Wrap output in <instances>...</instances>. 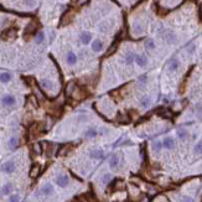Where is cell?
I'll return each instance as SVG.
<instances>
[{"label":"cell","instance_id":"obj_1","mask_svg":"<svg viewBox=\"0 0 202 202\" xmlns=\"http://www.w3.org/2000/svg\"><path fill=\"white\" fill-rule=\"evenodd\" d=\"M16 35H18V30H16V29H13V27L6 29V30L3 31V34H1V40L13 41V40L16 39Z\"/></svg>","mask_w":202,"mask_h":202},{"label":"cell","instance_id":"obj_2","mask_svg":"<svg viewBox=\"0 0 202 202\" xmlns=\"http://www.w3.org/2000/svg\"><path fill=\"white\" fill-rule=\"evenodd\" d=\"M29 131H30V135L32 138L39 137V135L44 131V123H34V124L30 127Z\"/></svg>","mask_w":202,"mask_h":202},{"label":"cell","instance_id":"obj_3","mask_svg":"<svg viewBox=\"0 0 202 202\" xmlns=\"http://www.w3.org/2000/svg\"><path fill=\"white\" fill-rule=\"evenodd\" d=\"M15 169H16V166H15L14 161H6L1 165V171L5 172V174H13L15 171Z\"/></svg>","mask_w":202,"mask_h":202},{"label":"cell","instance_id":"obj_4","mask_svg":"<svg viewBox=\"0 0 202 202\" xmlns=\"http://www.w3.org/2000/svg\"><path fill=\"white\" fill-rule=\"evenodd\" d=\"M15 97L14 96H11V94H5V96L3 97V99H1V103L4 105H7V107H10V105H14L15 104Z\"/></svg>","mask_w":202,"mask_h":202},{"label":"cell","instance_id":"obj_5","mask_svg":"<svg viewBox=\"0 0 202 202\" xmlns=\"http://www.w3.org/2000/svg\"><path fill=\"white\" fill-rule=\"evenodd\" d=\"M56 184L58 185L60 187H66L68 185V177L66 175H60L56 179Z\"/></svg>","mask_w":202,"mask_h":202},{"label":"cell","instance_id":"obj_6","mask_svg":"<svg viewBox=\"0 0 202 202\" xmlns=\"http://www.w3.org/2000/svg\"><path fill=\"white\" fill-rule=\"evenodd\" d=\"M36 30H37V24H36L35 21L30 22V24L27 25V27L25 29V36H26V35L34 34V32H36Z\"/></svg>","mask_w":202,"mask_h":202},{"label":"cell","instance_id":"obj_7","mask_svg":"<svg viewBox=\"0 0 202 202\" xmlns=\"http://www.w3.org/2000/svg\"><path fill=\"white\" fill-rule=\"evenodd\" d=\"M134 61L138 63V66H140V67H144V66H146V63H148V58L143 55H135Z\"/></svg>","mask_w":202,"mask_h":202},{"label":"cell","instance_id":"obj_8","mask_svg":"<svg viewBox=\"0 0 202 202\" xmlns=\"http://www.w3.org/2000/svg\"><path fill=\"white\" fill-rule=\"evenodd\" d=\"M40 172H41V166H40V165L39 164L32 165V167H31V170H30V176L32 177V179L37 177L40 175Z\"/></svg>","mask_w":202,"mask_h":202},{"label":"cell","instance_id":"obj_9","mask_svg":"<svg viewBox=\"0 0 202 202\" xmlns=\"http://www.w3.org/2000/svg\"><path fill=\"white\" fill-rule=\"evenodd\" d=\"M90 40H92V35H90V32H82L81 34V42L83 45H88L90 42Z\"/></svg>","mask_w":202,"mask_h":202},{"label":"cell","instance_id":"obj_10","mask_svg":"<svg viewBox=\"0 0 202 202\" xmlns=\"http://www.w3.org/2000/svg\"><path fill=\"white\" fill-rule=\"evenodd\" d=\"M41 192H42V195H45V196L52 195V193H53V187H52V185H50V184L44 185L42 188H41Z\"/></svg>","mask_w":202,"mask_h":202},{"label":"cell","instance_id":"obj_11","mask_svg":"<svg viewBox=\"0 0 202 202\" xmlns=\"http://www.w3.org/2000/svg\"><path fill=\"white\" fill-rule=\"evenodd\" d=\"M92 50L94 52H99L103 50V42L101 40H94L92 42Z\"/></svg>","mask_w":202,"mask_h":202},{"label":"cell","instance_id":"obj_12","mask_svg":"<svg viewBox=\"0 0 202 202\" xmlns=\"http://www.w3.org/2000/svg\"><path fill=\"white\" fill-rule=\"evenodd\" d=\"M163 146L166 148V149H172L175 146V140L172 138H165L163 141Z\"/></svg>","mask_w":202,"mask_h":202},{"label":"cell","instance_id":"obj_13","mask_svg":"<svg viewBox=\"0 0 202 202\" xmlns=\"http://www.w3.org/2000/svg\"><path fill=\"white\" fill-rule=\"evenodd\" d=\"M72 13L69 11V13H67V14H65L63 16H62V20H61V26H63V25H67V24H69L71 22V20H72Z\"/></svg>","mask_w":202,"mask_h":202},{"label":"cell","instance_id":"obj_14","mask_svg":"<svg viewBox=\"0 0 202 202\" xmlns=\"http://www.w3.org/2000/svg\"><path fill=\"white\" fill-rule=\"evenodd\" d=\"M66 60H67V63H68V65H76V62H77V56H76V53L68 52V53H67V57H66Z\"/></svg>","mask_w":202,"mask_h":202},{"label":"cell","instance_id":"obj_15","mask_svg":"<svg viewBox=\"0 0 202 202\" xmlns=\"http://www.w3.org/2000/svg\"><path fill=\"white\" fill-rule=\"evenodd\" d=\"M117 122L122 123V124H128L130 122V118L127 114H118L117 115Z\"/></svg>","mask_w":202,"mask_h":202},{"label":"cell","instance_id":"obj_16","mask_svg":"<svg viewBox=\"0 0 202 202\" xmlns=\"http://www.w3.org/2000/svg\"><path fill=\"white\" fill-rule=\"evenodd\" d=\"M27 103L29 104H31L34 108H37L39 107V102H37V97L34 96V94H31V96L27 97Z\"/></svg>","mask_w":202,"mask_h":202},{"label":"cell","instance_id":"obj_17","mask_svg":"<svg viewBox=\"0 0 202 202\" xmlns=\"http://www.w3.org/2000/svg\"><path fill=\"white\" fill-rule=\"evenodd\" d=\"M11 81V75L9 72H3L0 73V82H3V83H7V82Z\"/></svg>","mask_w":202,"mask_h":202},{"label":"cell","instance_id":"obj_18","mask_svg":"<svg viewBox=\"0 0 202 202\" xmlns=\"http://www.w3.org/2000/svg\"><path fill=\"white\" fill-rule=\"evenodd\" d=\"M71 148H72V145H69V144H68V145H63V146L58 150L57 155H58V156H65L69 150H71Z\"/></svg>","mask_w":202,"mask_h":202},{"label":"cell","instance_id":"obj_19","mask_svg":"<svg viewBox=\"0 0 202 202\" xmlns=\"http://www.w3.org/2000/svg\"><path fill=\"white\" fill-rule=\"evenodd\" d=\"M179 61L177 60H171V62H170V65H169V71H171V72H174V71H176L177 68H179Z\"/></svg>","mask_w":202,"mask_h":202},{"label":"cell","instance_id":"obj_20","mask_svg":"<svg viewBox=\"0 0 202 202\" xmlns=\"http://www.w3.org/2000/svg\"><path fill=\"white\" fill-rule=\"evenodd\" d=\"M117 48H118V42H113L112 45H110V47L108 48V51H107L105 53V56H110V55H113V53L117 51Z\"/></svg>","mask_w":202,"mask_h":202},{"label":"cell","instance_id":"obj_21","mask_svg":"<svg viewBox=\"0 0 202 202\" xmlns=\"http://www.w3.org/2000/svg\"><path fill=\"white\" fill-rule=\"evenodd\" d=\"M109 165H110V167L112 169H115L119 165V159H118V156L117 155H114L110 158V161H109Z\"/></svg>","mask_w":202,"mask_h":202},{"label":"cell","instance_id":"obj_22","mask_svg":"<svg viewBox=\"0 0 202 202\" xmlns=\"http://www.w3.org/2000/svg\"><path fill=\"white\" fill-rule=\"evenodd\" d=\"M41 87H42L44 89H51L52 82L50 80H42L41 81Z\"/></svg>","mask_w":202,"mask_h":202},{"label":"cell","instance_id":"obj_23","mask_svg":"<svg viewBox=\"0 0 202 202\" xmlns=\"http://www.w3.org/2000/svg\"><path fill=\"white\" fill-rule=\"evenodd\" d=\"M103 155H104V152H103L102 150H94L90 152V156H92L93 159H102Z\"/></svg>","mask_w":202,"mask_h":202},{"label":"cell","instance_id":"obj_24","mask_svg":"<svg viewBox=\"0 0 202 202\" xmlns=\"http://www.w3.org/2000/svg\"><path fill=\"white\" fill-rule=\"evenodd\" d=\"M75 88H76L75 83H73V82H69L68 86L66 87V94H67V96H71V94L73 93V90H75Z\"/></svg>","mask_w":202,"mask_h":202},{"label":"cell","instance_id":"obj_25","mask_svg":"<svg viewBox=\"0 0 202 202\" xmlns=\"http://www.w3.org/2000/svg\"><path fill=\"white\" fill-rule=\"evenodd\" d=\"M134 60H135V55H134V53H131V52H129L125 56V63L127 65H131L134 62Z\"/></svg>","mask_w":202,"mask_h":202},{"label":"cell","instance_id":"obj_26","mask_svg":"<svg viewBox=\"0 0 202 202\" xmlns=\"http://www.w3.org/2000/svg\"><path fill=\"white\" fill-rule=\"evenodd\" d=\"M32 149H34V151L36 152V155L42 154V145H41L40 143H36V144H34V146H32Z\"/></svg>","mask_w":202,"mask_h":202},{"label":"cell","instance_id":"obj_27","mask_svg":"<svg viewBox=\"0 0 202 202\" xmlns=\"http://www.w3.org/2000/svg\"><path fill=\"white\" fill-rule=\"evenodd\" d=\"M45 40V35H44V32H37L35 36V41H36V44H41L42 41Z\"/></svg>","mask_w":202,"mask_h":202},{"label":"cell","instance_id":"obj_28","mask_svg":"<svg viewBox=\"0 0 202 202\" xmlns=\"http://www.w3.org/2000/svg\"><path fill=\"white\" fill-rule=\"evenodd\" d=\"M177 135H179L180 139L185 140V139L187 138V131L185 130V129H179V130H177Z\"/></svg>","mask_w":202,"mask_h":202},{"label":"cell","instance_id":"obj_29","mask_svg":"<svg viewBox=\"0 0 202 202\" xmlns=\"http://www.w3.org/2000/svg\"><path fill=\"white\" fill-rule=\"evenodd\" d=\"M18 144H19V140H18V138H11L10 139V141H9V145H10V148L11 149H15L16 146H18Z\"/></svg>","mask_w":202,"mask_h":202},{"label":"cell","instance_id":"obj_30","mask_svg":"<svg viewBox=\"0 0 202 202\" xmlns=\"http://www.w3.org/2000/svg\"><path fill=\"white\" fill-rule=\"evenodd\" d=\"M10 191H11V185L10 184H6L5 186L3 187V190H1V193H3V195H9Z\"/></svg>","mask_w":202,"mask_h":202},{"label":"cell","instance_id":"obj_31","mask_svg":"<svg viewBox=\"0 0 202 202\" xmlns=\"http://www.w3.org/2000/svg\"><path fill=\"white\" fill-rule=\"evenodd\" d=\"M97 134H98V131L96 129H89L88 131H86V137L87 138H93V137H96Z\"/></svg>","mask_w":202,"mask_h":202},{"label":"cell","instance_id":"obj_32","mask_svg":"<svg viewBox=\"0 0 202 202\" xmlns=\"http://www.w3.org/2000/svg\"><path fill=\"white\" fill-rule=\"evenodd\" d=\"M145 47L148 48V50H154V48H155L154 41H152V40H148L146 42H145Z\"/></svg>","mask_w":202,"mask_h":202},{"label":"cell","instance_id":"obj_33","mask_svg":"<svg viewBox=\"0 0 202 202\" xmlns=\"http://www.w3.org/2000/svg\"><path fill=\"white\" fill-rule=\"evenodd\" d=\"M195 152H196V154L202 155V141H200V143L196 144V146H195Z\"/></svg>","mask_w":202,"mask_h":202},{"label":"cell","instance_id":"obj_34","mask_svg":"<svg viewBox=\"0 0 202 202\" xmlns=\"http://www.w3.org/2000/svg\"><path fill=\"white\" fill-rule=\"evenodd\" d=\"M110 179H112V176H110L109 174H105L104 176H103V177H102V182H103V184H105V185H107V184H108V182H109V181H110Z\"/></svg>","mask_w":202,"mask_h":202},{"label":"cell","instance_id":"obj_35","mask_svg":"<svg viewBox=\"0 0 202 202\" xmlns=\"http://www.w3.org/2000/svg\"><path fill=\"white\" fill-rule=\"evenodd\" d=\"M166 40H167V42H170V44H172V42H175V40H176V37L172 34H169L167 36H166Z\"/></svg>","mask_w":202,"mask_h":202},{"label":"cell","instance_id":"obj_36","mask_svg":"<svg viewBox=\"0 0 202 202\" xmlns=\"http://www.w3.org/2000/svg\"><path fill=\"white\" fill-rule=\"evenodd\" d=\"M25 3H26V5H27V6L32 7V6H35V4H36V0H25Z\"/></svg>","mask_w":202,"mask_h":202},{"label":"cell","instance_id":"obj_37","mask_svg":"<svg viewBox=\"0 0 202 202\" xmlns=\"http://www.w3.org/2000/svg\"><path fill=\"white\" fill-rule=\"evenodd\" d=\"M149 103H150V99H149V98H144V99L141 101V105L143 107H148V105H149Z\"/></svg>","mask_w":202,"mask_h":202},{"label":"cell","instance_id":"obj_38","mask_svg":"<svg viewBox=\"0 0 202 202\" xmlns=\"http://www.w3.org/2000/svg\"><path fill=\"white\" fill-rule=\"evenodd\" d=\"M181 202H193V200L188 196H184L182 199H181Z\"/></svg>","mask_w":202,"mask_h":202},{"label":"cell","instance_id":"obj_39","mask_svg":"<svg viewBox=\"0 0 202 202\" xmlns=\"http://www.w3.org/2000/svg\"><path fill=\"white\" fill-rule=\"evenodd\" d=\"M86 3H88V0H77V6H82V5H84Z\"/></svg>","mask_w":202,"mask_h":202},{"label":"cell","instance_id":"obj_40","mask_svg":"<svg viewBox=\"0 0 202 202\" xmlns=\"http://www.w3.org/2000/svg\"><path fill=\"white\" fill-rule=\"evenodd\" d=\"M10 202H19V196L18 195H14L10 197Z\"/></svg>","mask_w":202,"mask_h":202},{"label":"cell","instance_id":"obj_41","mask_svg":"<svg viewBox=\"0 0 202 202\" xmlns=\"http://www.w3.org/2000/svg\"><path fill=\"white\" fill-rule=\"evenodd\" d=\"M161 145H163L161 143H155V145H154V148H155V150H156V151H159L160 149H161Z\"/></svg>","mask_w":202,"mask_h":202},{"label":"cell","instance_id":"obj_42","mask_svg":"<svg viewBox=\"0 0 202 202\" xmlns=\"http://www.w3.org/2000/svg\"><path fill=\"white\" fill-rule=\"evenodd\" d=\"M200 11H201V16H202V5H201V7H200Z\"/></svg>","mask_w":202,"mask_h":202}]
</instances>
